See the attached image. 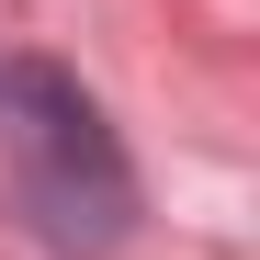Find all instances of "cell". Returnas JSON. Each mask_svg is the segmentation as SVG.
<instances>
[{"instance_id":"1","label":"cell","mask_w":260,"mask_h":260,"mask_svg":"<svg viewBox=\"0 0 260 260\" xmlns=\"http://www.w3.org/2000/svg\"><path fill=\"white\" fill-rule=\"evenodd\" d=\"M0 136H12L23 204L68 260H102L124 226H136V170H124V136L102 124V102L79 91L57 57L0 68Z\"/></svg>"}]
</instances>
